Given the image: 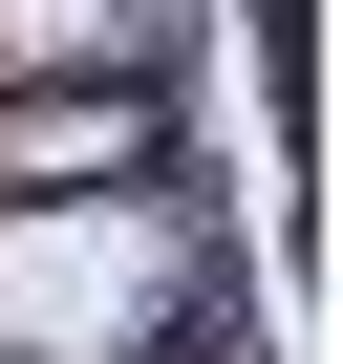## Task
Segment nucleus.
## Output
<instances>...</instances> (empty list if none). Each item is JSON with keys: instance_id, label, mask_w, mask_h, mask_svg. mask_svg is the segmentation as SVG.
I'll list each match as a JSON object with an SVG mask.
<instances>
[{"instance_id": "f03ea898", "label": "nucleus", "mask_w": 343, "mask_h": 364, "mask_svg": "<svg viewBox=\"0 0 343 364\" xmlns=\"http://www.w3.org/2000/svg\"><path fill=\"white\" fill-rule=\"evenodd\" d=\"M172 43H194V0H0V65H172Z\"/></svg>"}, {"instance_id": "f257e3e1", "label": "nucleus", "mask_w": 343, "mask_h": 364, "mask_svg": "<svg viewBox=\"0 0 343 364\" xmlns=\"http://www.w3.org/2000/svg\"><path fill=\"white\" fill-rule=\"evenodd\" d=\"M0 171H150V86H0Z\"/></svg>"}]
</instances>
